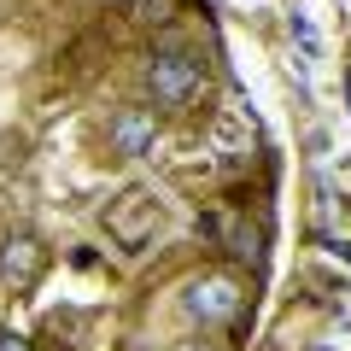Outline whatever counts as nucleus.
Masks as SVG:
<instances>
[{"instance_id":"f257e3e1","label":"nucleus","mask_w":351,"mask_h":351,"mask_svg":"<svg viewBox=\"0 0 351 351\" xmlns=\"http://www.w3.org/2000/svg\"><path fill=\"white\" fill-rule=\"evenodd\" d=\"M205 76L211 71H205L199 47L164 41V47H152V59H147V94H152V106H164V112H188V106H199Z\"/></svg>"},{"instance_id":"f03ea898","label":"nucleus","mask_w":351,"mask_h":351,"mask_svg":"<svg viewBox=\"0 0 351 351\" xmlns=\"http://www.w3.org/2000/svg\"><path fill=\"white\" fill-rule=\"evenodd\" d=\"M164 228V199L152 188H129L106 205V234L117 240L123 252H147Z\"/></svg>"},{"instance_id":"7ed1b4c3","label":"nucleus","mask_w":351,"mask_h":351,"mask_svg":"<svg viewBox=\"0 0 351 351\" xmlns=\"http://www.w3.org/2000/svg\"><path fill=\"white\" fill-rule=\"evenodd\" d=\"M240 304H246V281L228 276V269H211V276H193L188 287H182V311H188V322L199 328H217V322H234Z\"/></svg>"},{"instance_id":"20e7f679","label":"nucleus","mask_w":351,"mask_h":351,"mask_svg":"<svg viewBox=\"0 0 351 351\" xmlns=\"http://www.w3.org/2000/svg\"><path fill=\"white\" fill-rule=\"evenodd\" d=\"M152 141H158V112H152V106H117V112L106 117V147H112L117 158H147Z\"/></svg>"},{"instance_id":"39448f33","label":"nucleus","mask_w":351,"mask_h":351,"mask_svg":"<svg viewBox=\"0 0 351 351\" xmlns=\"http://www.w3.org/2000/svg\"><path fill=\"white\" fill-rule=\"evenodd\" d=\"M199 234L211 240V246H223L228 258H246V263L263 258V228L246 223L240 211H205L199 217Z\"/></svg>"},{"instance_id":"423d86ee","label":"nucleus","mask_w":351,"mask_h":351,"mask_svg":"<svg viewBox=\"0 0 351 351\" xmlns=\"http://www.w3.org/2000/svg\"><path fill=\"white\" fill-rule=\"evenodd\" d=\"M41 269H47V246L36 234H6L0 240V281L12 293H29L41 281Z\"/></svg>"},{"instance_id":"0eeeda50","label":"nucleus","mask_w":351,"mask_h":351,"mask_svg":"<svg viewBox=\"0 0 351 351\" xmlns=\"http://www.w3.org/2000/svg\"><path fill=\"white\" fill-rule=\"evenodd\" d=\"M293 36H299V47H304V53H316V29L304 24V12H293Z\"/></svg>"},{"instance_id":"6e6552de","label":"nucleus","mask_w":351,"mask_h":351,"mask_svg":"<svg viewBox=\"0 0 351 351\" xmlns=\"http://www.w3.org/2000/svg\"><path fill=\"white\" fill-rule=\"evenodd\" d=\"M0 351H36V346L24 334H12V328H0Z\"/></svg>"},{"instance_id":"1a4fd4ad","label":"nucleus","mask_w":351,"mask_h":351,"mask_svg":"<svg viewBox=\"0 0 351 351\" xmlns=\"http://www.w3.org/2000/svg\"><path fill=\"white\" fill-rule=\"evenodd\" d=\"M170 351H217L211 339H182V346H170Z\"/></svg>"},{"instance_id":"9d476101","label":"nucleus","mask_w":351,"mask_h":351,"mask_svg":"<svg viewBox=\"0 0 351 351\" xmlns=\"http://www.w3.org/2000/svg\"><path fill=\"white\" fill-rule=\"evenodd\" d=\"M346 112H351V71H346Z\"/></svg>"}]
</instances>
